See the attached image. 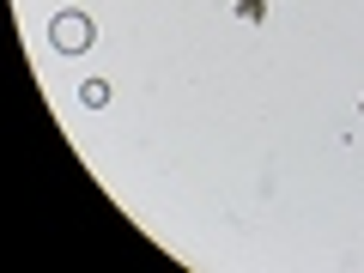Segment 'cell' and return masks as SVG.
I'll use <instances>...</instances> for the list:
<instances>
[{"instance_id":"obj_1","label":"cell","mask_w":364,"mask_h":273,"mask_svg":"<svg viewBox=\"0 0 364 273\" xmlns=\"http://www.w3.org/2000/svg\"><path fill=\"white\" fill-rule=\"evenodd\" d=\"M91 37H97V31H91L85 13H55V18H49V43H55L61 55H85Z\"/></svg>"},{"instance_id":"obj_2","label":"cell","mask_w":364,"mask_h":273,"mask_svg":"<svg viewBox=\"0 0 364 273\" xmlns=\"http://www.w3.org/2000/svg\"><path fill=\"white\" fill-rule=\"evenodd\" d=\"M79 104H85V109H104L109 104V85H104V79H85V85H79Z\"/></svg>"},{"instance_id":"obj_3","label":"cell","mask_w":364,"mask_h":273,"mask_svg":"<svg viewBox=\"0 0 364 273\" xmlns=\"http://www.w3.org/2000/svg\"><path fill=\"white\" fill-rule=\"evenodd\" d=\"M237 18L243 25H267V0H237Z\"/></svg>"},{"instance_id":"obj_4","label":"cell","mask_w":364,"mask_h":273,"mask_svg":"<svg viewBox=\"0 0 364 273\" xmlns=\"http://www.w3.org/2000/svg\"><path fill=\"white\" fill-rule=\"evenodd\" d=\"M358 116H364V104H358Z\"/></svg>"}]
</instances>
